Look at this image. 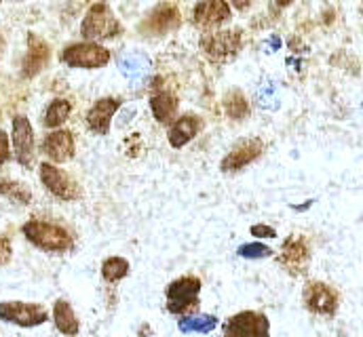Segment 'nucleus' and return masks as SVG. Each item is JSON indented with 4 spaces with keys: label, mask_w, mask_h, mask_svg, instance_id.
<instances>
[{
    "label": "nucleus",
    "mask_w": 363,
    "mask_h": 337,
    "mask_svg": "<svg viewBox=\"0 0 363 337\" xmlns=\"http://www.w3.org/2000/svg\"><path fill=\"white\" fill-rule=\"evenodd\" d=\"M11 255H13V249H11V241H9L4 234H0V265L9 263Z\"/></svg>",
    "instance_id": "nucleus-30"
},
{
    "label": "nucleus",
    "mask_w": 363,
    "mask_h": 337,
    "mask_svg": "<svg viewBox=\"0 0 363 337\" xmlns=\"http://www.w3.org/2000/svg\"><path fill=\"white\" fill-rule=\"evenodd\" d=\"M0 45H2V40H0Z\"/></svg>",
    "instance_id": "nucleus-36"
},
{
    "label": "nucleus",
    "mask_w": 363,
    "mask_h": 337,
    "mask_svg": "<svg viewBox=\"0 0 363 337\" xmlns=\"http://www.w3.org/2000/svg\"><path fill=\"white\" fill-rule=\"evenodd\" d=\"M13 148H15L17 161L23 167H30L32 159H34V133H32V125L26 116L13 118Z\"/></svg>",
    "instance_id": "nucleus-13"
},
{
    "label": "nucleus",
    "mask_w": 363,
    "mask_h": 337,
    "mask_svg": "<svg viewBox=\"0 0 363 337\" xmlns=\"http://www.w3.org/2000/svg\"><path fill=\"white\" fill-rule=\"evenodd\" d=\"M230 15H233V11H230V6L224 0H203L192 11V19L201 28L220 25V23L228 21Z\"/></svg>",
    "instance_id": "nucleus-14"
},
{
    "label": "nucleus",
    "mask_w": 363,
    "mask_h": 337,
    "mask_svg": "<svg viewBox=\"0 0 363 337\" xmlns=\"http://www.w3.org/2000/svg\"><path fill=\"white\" fill-rule=\"evenodd\" d=\"M258 103L267 110H277L279 108V97L274 95V86L271 83L262 84V88L258 91Z\"/></svg>",
    "instance_id": "nucleus-28"
},
{
    "label": "nucleus",
    "mask_w": 363,
    "mask_h": 337,
    "mask_svg": "<svg viewBox=\"0 0 363 337\" xmlns=\"http://www.w3.org/2000/svg\"><path fill=\"white\" fill-rule=\"evenodd\" d=\"M121 23L114 17V13L110 11V6L106 2H97L89 8V13L83 19L81 32L85 38L89 40H104V38H112L121 34Z\"/></svg>",
    "instance_id": "nucleus-2"
},
{
    "label": "nucleus",
    "mask_w": 363,
    "mask_h": 337,
    "mask_svg": "<svg viewBox=\"0 0 363 337\" xmlns=\"http://www.w3.org/2000/svg\"><path fill=\"white\" fill-rule=\"evenodd\" d=\"M146 66H148V59H146L144 55H140V53L125 55V57L121 59V64H118L121 72H123L125 76H129V79H135V76H140V74L146 70Z\"/></svg>",
    "instance_id": "nucleus-26"
},
{
    "label": "nucleus",
    "mask_w": 363,
    "mask_h": 337,
    "mask_svg": "<svg viewBox=\"0 0 363 337\" xmlns=\"http://www.w3.org/2000/svg\"><path fill=\"white\" fill-rule=\"evenodd\" d=\"M224 110H226V114L233 118V120H241V118H245L247 114H250V103H247V99H245V95L241 93V91H228L226 95H224Z\"/></svg>",
    "instance_id": "nucleus-22"
},
{
    "label": "nucleus",
    "mask_w": 363,
    "mask_h": 337,
    "mask_svg": "<svg viewBox=\"0 0 363 337\" xmlns=\"http://www.w3.org/2000/svg\"><path fill=\"white\" fill-rule=\"evenodd\" d=\"M45 154L55 163H66L74 156V137L70 131H53L45 137Z\"/></svg>",
    "instance_id": "nucleus-15"
},
{
    "label": "nucleus",
    "mask_w": 363,
    "mask_h": 337,
    "mask_svg": "<svg viewBox=\"0 0 363 337\" xmlns=\"http://www.w3.org/2000/svg\"><path fill=\"white\" fill-rule=\"evenodd\" d=\"M49 59V47L43 38L36 34H28V55L23 59V76L32 79L36 76Z\"/></svg>",
    "instance_id": "nucleus-17"
},
{
    "label": "nucleus",
    "mask_w": 363,
    "mask_h": 337,
    "mask_svg": "<svg viewBox=\"0 0 363 337\" xmlns=\"http://www.w3.org/2000/svg\"><path fill=\"white\" fill-rule=\"evenodd\" d=\"M291 2H294V0H274V4L281 6V8H283V6H289Z\"/></svg>",
    "instance_id": "nucleus-35"
},
{
    "label": "nucleus",
    "mask_w": 363,
    "mask_h": 337,
    "mask_svg": "<svg viewBox=\"0 0 363 337\" xmlns=\"http://www.w3.org/2000/svg\"><path fill=\"white\" fill-rule=\"evenodd\" d=\"M182 15L174 4H159L142 23V34L148 36H163L180 28Z\"/></svg>",
    "instance_id": "nucleus-11"
},
{
    "label": "nucleus",
    "mask_w": 363,
    "mask_h": 337,
    "mask_svg": "<svg viewBox=\"0 0 363 337\" xmlns=\"http://www.w3.org/2000/svg\"><path fill=\"white\" fill-rule=\"evenodd\" d=\"M262 152H264V144L260 139H243L222 159V171L233 173V171L247 167L254 161H258Z\"/></svg>",
    "instance_id": "nucleus-12"
},
{
    "label": "nucleus",
    "mask_w": 363,
    "mask_h": 337,
    "mask_svg": "<svg viewBox=\"0 0 363 337\" xmlns=\"http://www.w3.org/2000/svg\"><path fill=\"white\" fill-rule=\"evenodd\" d=\"M201 127H203V122H201L199 116H192V114L182 116V118H178V120L172 125V129H169V135H167V137H169V144H172L174 148L186 146L190 139H194V137L199 135Z\"/></svg>",
    "instance_id": "nucleus-18"
},
{
    "label": "nucleus",
    "mask_w": 363,
    "mask_h": 337,
    "mask_svg": "<svg viewBox=\"0 0 363 337\" xmlns=\"http://www.w3.org/2000/svg\"><path fill=\"white\" fill-rule=\"evenodd\" d=\"M279 42H281V40H279V38H277V36H272V38H271V49H272V51H277V49H279V47H281V45H279Z\"/></svg>",
    "instance_id": "nucleus-34"
},
{
    "label": "nucleus",
    "mask_w": 363,
    "mask_h": 337,
    "mask_svg": "<svg viewBox=\"0 0 363 337\" xmlns=\"http://www.w3.org/2000/svg\"><path fill=\"white\" fill-rule=\"evenodd\" d=\"M40 179H43L45 188H47L53 196H57V198H62V200H74V198L81 196V190H79V185L70 179V175L64 173L62 168L49 165V163H43V165H40Z\"/></svg>",
    "instance_id": "nucleus-10"
},
{
    "label": "nucleus",
    "mask_w": 363,
    "mask_h": 337,
    "mask_svg": "<svg viewBox=\"0 0 363 337\" xmlns=\"http://www.w3.org/2000/svg\"><path fill=\"white\" fill-rule=\"evenodd\" d=\"M129 274V261L125 257H108L101 263V276L108 282H118Z\"/></svg>",
    "instance_id": "nucleus-23"
},
{
    "label": "nucleus",
    "mask_w": 363,
    "mask_h": 337,
    "mask_svg": "<svg viewBox=\"0 0 363 337\" xmlns=\"http://www.w3.org/2000/svg\"><path fill=\"white\" fill-rule=\"evenodd\" d=\"M49 319L47 310L38 304L23 302H2L0 304V321L13 323L19 327H38Z\"/></svg>",
    "instance_id": "nucleus-7"
},
{
    "label": "nucleus",
    "mask_w": 363,
    "mask_h": 337,
    "mask_svg": "<svg viewBox=\"0 0 363 337\" xmlns=\"http://www.w3.org/2000/svg\"><path fill=\"white\" fill-rule=\"evenodd\" d=\"M271 323L267 314L256 310H243L224 323V337H269Z\"/></svg>",
    "instance_id": "nucleus-5"
},
{
    "label": "nucleus",
    "mask_w": 363,
    "mask_h": 337,
    "mask_svg": "<svg viewBox=\"0 0 363 337\" xmlns=\"http://www.w3.org/2000/svg\"><path fill=\"white\" fill-rule=\"evenodd\" d=\"M62 62L72 66V68H101L110 62V53L108 49H104L101 45H70L62 51Z\"/></svg>",
    "instance_id": "nucleus-8"
},
{
    "label": "nucleus",
    "mask_w": 363,
    "mask_h": 337,
    "mask_svg": "<svg viewBox=\"0 0 363 337\" xmlns=\"http://www.w3.org/2000/svg\"><path fill=\"white\" fill-rule=\"evenodd\" d=\"M178 105H180V101H178V97H176L174 93H157V95L150 99L152 114H155V118H157L161 125H167V122L176 116Z\"/></svg>",
    "instance_id": "nucleus-20"
},
{
    "label": "nucleus",
    "mask_w": 363,
    "mask_h": 337,
    "mask_svg": "<svg viewBox=\"0 0 363 337\" xmlns=\"http://www.w3.org/2000/svg\"><path fill=\"white\" fill-rule=\"evenodd\" d=\"M279 263L291 274V276H300L308 270L311 263V247L306 243L304 236H287L283 247H281V255H279Z\"/></svg>",
    "instance_id": "nucleus-9"
},
{
    "label": "nucleus",
    "mask_w": 363,
    "mask_h": 337,
    "mask_svg": "<svg viewBox=\"0 0 363 337\" xmlns=\"http://www.w3.org/2000/svg\"><path fill=\"white\" fill-rule=\"evenodd\" d=\"M150 336H152V331H150V327H146V325H144V327L140 329V337H150Z\"/></svg>",
    "instance_id": "nucleus-33"
},
{
    "label": "nucleus",
    "mask_w": 363,
    "mask_h": 337,
    "mask_svg": "<svg viewBox=\"0 0 363 337\" xmlns=\"http://www.w3.org/2000/svg\"><path fill=\"white\" fill-rule=\"evenodd\" d=\"M53 319H55V327L60 333L64 336H79L81 331V325H79V319L72 310V306L66 302V299H57L55 306H53Z\"/></svg>",
    "instance_id": "nucleus-19"
},
{
    "label": "nucleus",
    "mask_w": 363,
    "mask_h": 337,
    "mask_svg": "<svg viewBox=\"0 0 363 337\" xmlns=\"http://www.w3.org/2000/svg\"><path fill=\"white\" fill-rule=\"evenodd\" d=\"M0 196H6L19 205H28L32 200V192L26 185L11 181V179H0Z\"/></svg>",
    "instance_id": "nucleus-25"
},
{
    "label": "nucleus",
    "mask_w": 363,
    "mask_h": 337,
    "mask_svg": "<svg viewBox=\"0 0 363 337\" xmlns=\"http://www.w3.org/2000/svg\"><path fill=\"white\" fill-rule=\"evenodd\" d=\"M199 293H201V280L196 276L176 278L167 287V310L172 314L184 316L188 310H192L199 304Z\"/></svg>",
    "instance_id": "nucleus-3"
},
{
    "label": "nucleus",
    "mask_w": 363,
    "mask_h": 337,
    "mask_svg": "<svg viewBox=\"0 0 363 337\" xmlns=\"http://www.w3.org/2000/svg\"><path fill=\"white\" fill-rule=\"evenodd\" d=\"M201 49L220 64H226L237 57L241 51V32L239 30H222V32H211L201 38Z\"/></svg>",
    "instance_id": "nucleus-4"
},
{
    "label": "nucleus",
    "mask_w": 363,
    "mask_h": 337,
    "mask_svg": "<svg viewBox=\"0 0 363 337\" xmlns=\"http://www.w3.org/2000/svg\"><path fill=\"white\" fill-rule=\"evenodd\" d=\"M237 253L245 259H264V257L272 255V249L262 243H247V245H241Z\"/></svg>",
    "instance_id": "nucleus-27"
},
{
    "label": "nucleus",
    "mask_w": 363,
    "mask_h": 337,
    "mask_svg": "<svg viewBox=\"0 0 363 337\" xmlns=\"http://www.w3.org/2000/svg\"><path fill=\"white\" fill-rule=\"evenodd\" d=\"M11 159V148H9V139H6V133L0 131V165L6 163Z\"/></svg>",
    "instance_id": "nucleus-31"
},
{
    "label": "nucleus",
    "mask_w": 363,
    "mask_h": 337,
    "mask_svg": "<svg viewBox=\"0 0 363 337\" xmlns=\"http://www.w3.org/2000/svg\"><path fill=\"white\" fill-rule=\"evenodd\" d=\"M21 232L32 245H36L43 251L62 253L72 247V236L68 234V230H64L62 226L49 224V222L32 219V222L23 224Z\"/></svg>",
    "instance_id": "nucleus-1"
},
{
    "label": "nucleus",
    "mask_w": 363,
    "mask_h": 337,
    "mask_svg": "<svg viewBox=\"0 0 363 337\" xmlns=\"http://www.w3.org/2000/svg\"><path fill=\"white\" fill-rule=\"evenodd\" d=\"M118 108H121V101L114 99V97H106V99L95 101L93 108L89 110V114H87V122H89L91 129L95 133H99V135L108 133L110 120H112V116L116 114Z\"/></svg>",
    "instance_id": "nucleus-16"
},
{
    "label": "nucleus",
    "mask_w": 363,
    "mask_h": 337,
    "mask_svg": "<svg viewBox=\"0 0 363 337\" xmlns=\"http://www.w3.org/2000/svg\"><path fill=\"white\" fill-rule=\"evenodd\" d=\"M252 2H254V0H233V4H235V6H237L239 11H243V8H247V6H250Z\"/></svg>",
    "instance_id": "nucleus-32"
},
{
    "label": "nucleus",
    "mask_w": 363,
    "mask_h": 337,
    "mask_svg": "<svg viewBox=\"0 0 363 337\" xmlns=\"http://www.w3.org/2000/svg\"><path fill=\"white\" fill-rule=\"evenodd\" d=\"M302 299H304V306L313 314H321V316H334L338 312V306H340L338 291L334 287L321 282V280L306 282Z\"/></svg>",
    "instance_id": "nucleus-6"
},
{
    "label": "nucleus",
    "mask_w": 363,
    "mask_h": 337,
    "mask_svg": "<svg viewBox=\"0 0 363 337\" xmlns=\"http://www.w3.org/2000/svg\"><path fill=\"white\" fill-rule=\"evenodd\" d=\"M218 327V319L211 314L199 316H182L178 321V329L182 333H211Z\"/></svg>",
    "instance_id": "nucleus-21"
},
{
    "label": "nucleus",
    "mask_w": 363,
    "mask_h": 337,
    "mask_svg": "<svg viewBox=\"0 0 363 337\" xmlns=\"http://www.w3.org/2000/svg\"><path fill=\"white\" fill-rule=\"evenodd\" d=\"M252 236H258V239H277V230L267 226V224H256L252 228Z\"/></svg>",
    "instance_id": "nucleus-29"
},
{
    "label": "nucleus",
    "mask_w": 363,
    "mask_h": 337,
    "mask_svg": "<svg viewBox=\"0 0 363 337\" xmlns=\"http://www.w3.org/2000/svg\"><path fill=\"white\" fill-rule=\"evenodd\" d=\"M70 110H72L70 101H66V99H55V101L47 108V112H45V125H47L49 129H55V127L64 125V122L68 120V116H70Z\"/></svg>",
    "instance_id": "nucleus-24"
}]
</instances>
